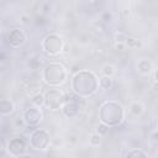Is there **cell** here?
I'll list each match as a JSON object with an SVG mask.
<instances>
[{"label": "cell", "instance_id": "obj_1", "mask_svg": "<svg viewBox=\"0 0 158 158\" xmlns=\"http://www.w3.org/2000/svg\"><path fill=\"white\" fill-rule=\"evenodd\" d=\"M72 93L80 98H90L99 90V79L91 70H78L70 81Z\"/></svg>", "mask_w": 158, "mask_h": 158}, {"label": "cell", "instance_id": "obj_2", "mask_svg": "<svg viewBox=\"0 0 158 158\" xmlns=\"http://www.w3.org/2000/svg\"><path fill=\"white\" fill-rule=\"evenodd\" d=\"M125 118V110L122 105L114 100H107L101 104L99 109V121L109 127H116L122 123Z\"/></svg>", "mask_w": 158, "mask_h": 158}, {"label": "cell", "instance_id": "obj_3", "mask_svg": "<svg viewBox=\"0 0 158 158\" xmlns=\"http://www.w3.org/2000/svg\"><path fill=\"white\" fill-rule=\"evenodd\" d=\"M68 72L58 62H51L42 69V80L49 86H59L67 81Z\"/></svg>", "mask_w": 158, "mask_h": 158}, {"label": "cell", "instance_id": "obj_4", "mask_svg": "<svg viewBox=\"0 0 158 158\" xmlns=\"http://www.w3.org/2000/svg\"><path fill=\"white\" fill-rule=\"evenodd\" d=\"M41 47L43 49V52L48 56H58L64 47V41L62 40V37L57 33H49L47 35L42 42H41Z\"/></svg>", "mask_w": 158, "mask_h": 158}, {"label": "cell", "instance_id": "obj_5", "mask_svg": "<svg viewBox=\"0 0 158 158\" xmlns=\"http://www.w3.org/2000/svg\"><path fill=\"white\" fill-rule=\"evenodd\" d=\"M51 136L44 128H35L30 135V147L35 151H46L49 147Z\"/></svg>", "mask_w": 158, "mask_h": 158}, {"label": "cell", "instance_id": "obj_6", "mask_svg": "<svg viewBox=\"0 0 158 158\" xmlns=\"http://www.w3.org/2000/svg\"><path fill=\"white\" fill-rule=\"evenodd\" d=\"M44 106L49 110H59L64 102V94L59 89H48L44 94Z\"/></svg>", "mask_w": 158, "mask_h": 158}, {"label": "cell", "instance_id": "obj_7", "mask_svg": "<svg viewBox=\"0 0 158 158\" xmlns=\"http://www.w3.org/2000/svg\"><path fill=\"white\" fill-rule=\"evenodd\" d=\"M5 149L12 157H22L27 154V143L21 137H14L9 139Z\"/></svg>", "mask_w": 158, "mask_h": 158}, {"label": "cell", "instance_id": "obj_8", "mask_svg": "<svg viewBox=\"0 0 158 158\" xmlns=\"http://www.w3.org/2000/svg\"><path fill=\"white\" fill-rule=\"evenodd\" d=\"M22 118H23L26 126L36 127L37 125H40V122L43 118V114L41 111V107H37L35 105L28 106L27 109H25V111L22 114Z\"/></svg>", "mask_w": 158, "mask_h": 158}, {"label": "cell", "instance_id": "obj_9", "mask_svg": "<svg viewBox=\"0 0 158 158\" xmlns=\"http://www.w3.org/2000/svg\"><path fill=\"white\" fill-rule=\"evenodd\" d=\"M26 40H27V36H26V32L22 28H12L6 35L7 44L11 48H20V47H22L26 43Z\"/></svg>", "mask_w": 158, "mask_h": 158}, {"label": "cell", "instance_id": "obj_10", "mask_svg": "<svg viewBox=\"0 0 158 158\" xmlns=\"http://www.w3.org/2000/svg\"><path fill=\"white\" fill-rule=\"evenodd\" d=\"M152 69H153V64L149 59L147 58H142L138 60L137 63V72L142 75H149L152 73Z\"/></svg>", "mask_w": 158, "mask_h": 158}, {"label": "cell", "instance_id": "obj_11", "mask_svg": "<svg viewBox=\"0 0 158 158\" xmlns=\"http://www.w3.org/2000/svg\"><path fill=\"white\" fill-rule=\"evenodd\" d=\"M15 111V105L10 99H0V115L9 116Z\"/></svg>", "mask_w": 158, "mask_h": 158}, {"label": "cell", "instance_id": "obj_12", "mask_svg": "<svg viewBox=\"0 0 158 158\" xmlns=\"http://www.w3.org/2000/svg\"><path fill=\"white\" fill-rule=\"evenodd\" d=\"M130 111L132 115L135 116H141L144 111V106L139 102V101H133L131 105H130Z\"/></svg>", "mask_w": 158, "mask_h": 158}, {"label": "cell", "instance_id": "obj_13", "mask_svg": "<svg viewBox=\"0 0 158 158\" xmlns=\"http://www.w3.org/2000/svg\"><path fill=\"white\" fill-rule=\"evenodd\" d=\"M31 102H32V105H35V106H37V107L44 106V95L41 94L40 91L36 93V94H33L32 98H31Z\"/></svg>", "mask_w": 158, "mask_h": 158}, {"label": "cell", "instance_id": "obj_14", "mask_svg": "<svg viewBox=\"0 0 158 158\" xmlns=\"http://www.w3.org/2000/svg\"><path fill=\"white\" fill-rule=\"evenodd\" d=\"M112 86V78L110 77H106V75H102L100 79H99V88L102 89V90H107Z\"/></svg>", "mask_w": 158, "mask_h": 158}, {"label": "cell", "instance_id": "obj_15", "mask_svg": "<svg viewBox=\"0 0 158 158\" xmlns=\"http://www.w3.org/2000/svg\"><path fill=\"white\" fill-rule=\"evenodd\" d=\"M126 157H141V158H147L148 153H146L144 151H142L141 148H132L131 151H128L126 153Z\"/></svg>", "mask_w": 158, "mask_h": 158}, {"label": "cell", "instance_id": "obj_16", "mask_svg": "<svg viewBox=\"0 0 158 158\" xmlns=\"http://www.w3.org/2000/svg\"><path fill=\"white\" fill-rule=\"evenodd\" d=\"M125 46L131 48V49H135V48H138L141 46V42L137 40V38H132V37H126L125 40Z\"/></svg>", "mask_w": 158, "mask_h": 158}, {"label": "cell", "instance_id": "obj_17", "mask_svg": "<svg viewBox=\"0 0 158 158\" xmlns=\"http://www.w3.org/2000/svg\"><path fill=\"white\" fill-rule=\"evenodd\" d=\"M101 73H102V75H106V77L112 78V77H114V74H115V67H114L112 64L107 63V64H105V65L102 67Z\"/></svg>", "mask_w": 158, "mask_h": 158}, {"label": "cell", "instance_id": "obj_18", "mask_svg": "<svg viewBox=\"0 0 158 158\" xmlns=\"http://www.w3.org/2000/svg\"><path fill=\"white\" fill-rule=\"evenodd\" d=\"M89 143H90V146H93V147H98V146H100V143H101V136L99 135V133H91L90 135V138H89Z\"/></svg>", "mask_w": 158, "mask_h": 158}, {"label": "cell", "instance_id": "obj_19", "mask_svg": "<svg viewBox=\"0 0 158 158\" xmlns=\"http://www.w3.org/2000/svg\"><path fill=\"white\" fill-rule=\"evenodd\" d=\"M109 130H110L109 126H106L105 123H101V122H100V123L98 125V127H96V133H99V135L102 137V136H106V135H107Z\"/></svg>", "mask_w": 158, "mask_h": 158}, {"label": "cell", "instance_id": "obj_20", "mask_svg": "<svg viewBox=\"0 0 158 158\" xmlns=\"http://www.w3.org/2000/svg\"><path fill=\"white\" fill-rule=\"evenodd\" d=\"M101 20L105 23H111L112 22V14L109 12V11H104L102 15H101Z\"/></svg>", "mask_w": 158, "mask_h": 158}, {"label": "cell", "instance_id": "obj_21", "mask_svg": "<svg viewBox=\"0 0 158 158\" xmlns=\"http://www.w3.org/2000/svg\"><path fill=\"white\" fill-rule=\"evenodd\" d=\"M126 35L123 32H117L115 35V42L116 43H125V40H126Z\"/></svg>", "mask_w": 158, "mask_h": 158}, {"label": "cell", "instance_id": "obj_22", "mask_svg": "<svg viewBox=\"0 0 158 158\" xmlns=\"http://www.w3.org/2000/svg\"><path fill=\"white\" fill-rule=\"evenodd\" d=\"M149 141H151V143H152V146L156 148L157 147V144H158V138H157V131H153L152 132V135H151V138H149Z\"/></svg>", "mask_w": 158, "mask_h": 158}, {"label": "cell", "instance_id": "obj_23", "mask_svg": "<svg viewBox=\"0 0 158 158\" xmlns=\"http://www.w3.org/2000/svg\"><path fill=\"white\" fill-rule=\"evenodd\" d=\"M26 123H25V121H23V118L22 117H17L16 120H15V126L16 127H23Z\"/></svg>", "mask_w": 158, "mask_h": 158}, {"label": "cell", "instance_id": "obj_24", "mask_svg": "<svg viewBox=\"0 0 158 158\" xmlns=\"http://www.w3.org/2000/svg\"><path fill=\"white\" fill-rule=\"evenodd\" d=\"M115 47H116L118 51H122V49H125V48H126L125 43H115Z\"/></svg>", "mask_w": 158, "mask_h": 158}]
</instances>
